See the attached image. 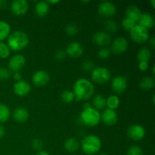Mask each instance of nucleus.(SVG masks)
<instances>
[{
  "mask_svg": "<svg viewBox=\"0 0 155 155\" xmlns=\"http://www.w3.org/2000/svg\"><path fill=\"white\" fill-rule=\"evenodd\" d=\"M73 92L77 101H87L95 94L94 84L86 78H80L73 86Z\"/></svg>",
  "mask_w": 155,
  "mask_h": 155,
  "instance_id": "1",
  "label": "nucleus"
},
{
  "mask_svg": "<svg viewBox=\"0 0 155 155\" xmlns=\"http://www.w3.org/2000/svg\"><path fill=\"white\" fill-rule=\"evenodd\" d=\"M7 39L8 46L10 50L14 51L24 50L30 43V38L28 35L21 30H16L11 33Z\"/></svg>",
  "mask_w": 155,
  "mask_h": 155,
  "instance_id": "2",
  "label": "nucleus"
},
{
  "mask_svg": "<svg viewBox=\"0 0 155 155\" xmlns=\"http://www.w3.org/2000/svg\"><path fill=\"white\" fill-rule=\"evenodd\" d=\"M102 143L98 136L95 135H89L85 136L81 141L80 147L85 154L94 155L98 154L101 150Z\"/></svg>",
  "mask_w": 155,
  "mask_h": 155,
  "instance_id": "3",
  "label": "nucleus"
},
{
  "mask_svg": "<svg viewBox=\"0 0 155 155\" xmlns=\"http://www.w3.org/2000/svg\"><path fill=\"white\" fill-rule=\"evenodd\" d=\"M80 120L87 127H96L101 122V113L92 107L85 108L81 112Z\"/></svg>",
  "mask_w": 155,
  "mask_h": 155,
  "instance_id": "4",
  "label": "nucleus"
},
{
  "mask_svg": "<svg viewBox=\"0 0 155 155\" xmlns=\"http://www.w3.org/2000/svg\"><path fill=\"white\" fill-rule=\"evenodd\" d=\"M91 78L95 83L104 85L108 83L111 78V73L104 67H97L91 72Z\"/></svg>",
  "mask_w": 155,
  "mask_h": 155,
  "instance_id": "5",
  "label": "nucleus"
},
{
  "mask_svg": "<svg viewBox=\"0 0 155 155\" xmlns=\"http://www.w3.org/2000/svg\"><path fill=\"white\" fill-rule=\"evenodd\" d=\"M130 38L134 42L138 44H143L149 40V31L139 24H136L130 31Z\"/></svg>",
  "mask_w": 155,
  "mask_h": 155,
  "instance_id": "6",
  "label": "nucleus"
},
{
  "mask_svg": "<svg viewBox=\"0 0 155 155\" xmlns=\"http://www.w3.org/2000/svg\"><path fill=\"white\" fill-rule=\"evenodd\" d=\"M26 64V58L21 54H14L8 62V70L11 72H20Z\"/></svg>",
  "mask_w": 155,
  "mask_h": 155,
  "instance_id": "7",
  "label": "nucleus"
},
{
  "mask_svg": "<svg viewBox=\"0 0 155 155\" xmlns=\"http://www.w3.org/2000/svg\"><path fill=\"white\" fill-rule=\"evenodd\" d=\"M145 133L146 132H145V128L139 124L131 125L130 127H129L127 132V136L130 139H132L133 141H136V142L142 140L145 138Z\"/></svg>",
  "mask_w": 155,
  "mask_h": 155,
  "instance_id": "8",
  "label": "nucleus"
},
{
  "mask_svg": "<svg viewBox=\"0 0 155 155\" xmlns=\"http://www.w3.org/2000/svg\"><path fill=\"white\" fill-rule=\"evenodd\" d=\"M128 83L124 76H116L111 80V89L116 95L122 94L127 90Z\"/></svg>",
  "mask_w": 155,
  "mask_h": 155,
  "instance_id": "9",
  "label": "nucleus"
},
{
  "mask_svg": "<svg viewBox=\"0 0 155 155\" xmlns=\"http://www.w3.org/2000/svg\"><path fill=\"white\" fill-rule=\"evenodd\" d=\"M128 41L124 37H117L111 42L110 50L115 54H122L127 50Z\"/></svg>",
  "mask_w": 155,
  "mask_h": 155,
  "instance_id": "10",
  "label": "nucleus"
},
{
  "mask_svg": "<svg viewBox=\"0 0 155 155\" xmlns=\"http://www.w3.org/2000/svg\"><path fill=\"white\" fill-rule=\"evenodd\" d=\"M50 80L49 74L43 70L36 71L32 77V82L36 87H43L46 86Z\"/></svg>",
  "mask_w": 155,
  "mask_h": 155,
  "instance_id": "11",
  "label": "nucleus"
},
{
  "mask_svg": "<svg viewBox=\"0 0 155 155\" xmlns=\"http://www.w3.org/2000/svg\"><path fill=\"white\" fill-rule=\"evenodd\" d=\"M98 12L104 18H111L117 12L116 6L110 2H102L98 5Z\"/></svg>",
  "mask_w": 155,
  "mask_h": 155,
  "instance_id": "12",
  "label": "nucleus"
},
{
  "mask_svg": "<svg viewBox=\"0 0 155 155\" xmlns=\"http://www.w3.org/2000/svg\"><path fill=\"white\" fill-rule=\"evenodd\" d=\"M31 91V86L28 82L24 80L15 82L13 85V92L19 97L27 96Z\"/></svg>",
  "mask_w": 155,
  "mask_h": 155,
  "instance_id": "13",
  "label": "nucleus"
},
{
  "mask_svg": "<svg viewBox=\"0 0 155 155\" xmlns=\"http://www.w3.org/2000/svg\"><path fill=\"white\" fill-rule=\"evenodd\" d=\"M101 121L106 126H114L117 123L118 115L116 110L105 108L101 114Z\"/></svg>",
  "mask_w": 155,
  "mask_h": 155,
  "instance_id": "14",
  "label": "nucleus"
},
{
  "mask_svg": "<svg viewBox=\"0 0 155 155\" xmlns=\"http://www.w3.org/2000/svg\"><path fill=\"white\" fill-rule=\"evenodd\" d=\"M29 10V3L26 0H15L11 4V11L18 16L25 15Z\"/></svg>",
  "mask_w": 155,
  "mask_h": 155,
  "instance_id": "15",
  "label": "nucleus"
},
{
  "mask_svg": "<svg viewBox=\"0 0 155 155\" xmlns=\"http://www.w3.org/2000/svg\"><path fill=\"white\" fill-rule=\"evenodd\" d=\"M92 42L98 46L103 48L111 42V36L105 31L97 32L92 36Z\"/></svg>",
  "mask_w": 155,
  "mask_h": 155,
  "instance_id": "16",
  "label": "nucleus"
},
{
  "mask_svg": "<svg viewBox=\"0 0 155 155\" xmlns=\"http://www.w3.org/2000/svg\"><path fill=\"white\" fill-rule=\"evenodd\" d=\"M84 48L81 43L79 42H72L67 46L65 52L67 56L72 58H78L83 54Z\"/></svg>",
  "mask_w": 155,
  "mask_h": 155,
  "instance_id": "17",
  "label": "nucleus"
},
{
  "mask_svg": "<svg viewBox=\"0 0 155 155\" xmlns=\"http://www.w3.org/2000/svg\"><path fill=\"white\" fill-rule=\"evenodd\" d=\"M126 18L132 20L137 24L142 17V12L139 8L136 5H130L126 9Z\"/></svg>",
  "mask_w": 155,
  "mask_h": 155,
  "instance_id": "18",
  "label": "nucleus"
},
{
  "mask_svg": "<svg viewBox=\"0 0 155 155\" xmlns=\"http://www.w3.org/2000/svg\"><path fill=\"white\" fill-rule=\"evenodd\" d=\"M12 117L16 122L23 124L29 119L30 114H29V112L27 109L22 107H19L15 109L13 114H12Z\"/></svg>",
  "mask_w": 155,
  "mask_h": 155,
  "instance_id": "19",
  "label": "nucleus"
},
{
  "mask_svg": "<svg viewBox=\"0 0 155 155\" xmlns=\"http://www.w3.org/2000/svg\"><path fill=\"white\" fill-rule=\"evenodd\" d=\"M139 25L143 27L144 28L149 30V29L153 28L155 25L154 17L148 13H142V17L139 21Z\"/></svg>",
  "mask_w": 155,
  "mask_h": 155,
  "instance_id": "20",
  "label": "nucleus"
},
{
  "mask_svg": "<svg viewBox=\"0 0 155 155\" xmlns=\"http://www.w3.org/2000/svg\"><path fill=\"white\" fill-rule=\"evenodd\" d=\"M50 5L46 1L38 2L35 5V13L39 18H44L49 12Z\"/></svg>",
  "mask_w": 155,
  "mask_h": 155,
  "instance_id": "21",
  "label": "nucleus"
},
{
  "mask_svg": "<svg viewBox=\"0 0 155 155\" xmlns=\"http://www.w3.org/2000/svg\"><path fill=\"white\" fill-rule=\"evenodd\" d=\"M92 103V107L98 111L106 108V98L102 95H96L94 96Z\"/></svg>",
  "mask_w": 155,
  "mask_h": 155,
  "instance_id": "22",
  "label": "nucleus"
},
{
  "mask_svg": "<svg viewBox=\"0 0 155 155\" xmlns=\"http://www.w3.org/2000/svg\"><path fill=\"white\" fill-rule=\"evenodd\" d=\"M80 147V143L76 138L71 137L67 139L64 142V148L70 153H74L78 151Z\"/></svg>",
  "mask_w": 155,
  "mask_h": 155,
  "instance_id": "23",
  "label": "nucleus"
},
{
  "mask_svg": "<svg viewBox=\"0 0 155 155\" xmlns=\"http://www.w3.org/2000/svg\"><path fill=\"white\" fill-rule=\"evenodd\" d=\"M11 34V26L5 21H0V42L8 39Z\"/></svg>",
  "mask_w": 155,
  "mask_h": 155,
  "instance_id": "24",
  "label": "nucleus"
},
{
  "mask_svg": "<svg viewBox=\"0 0 155 155\" xmlns=\"http://www.w3.org/2000/svg\"><path fill=\"white\" fill-rule=\"evenodd\" d=\"M154 86V79L151 77H144L139 83V87L142 90L149 91Z\"/></svg>",
  "mask_w": 155,
  "mask_h": 155,
  "instance_id": "25",
  "label": "nucleus"
},
{
  "mask_svg": "<svg viewBox=\"0 0 155 155\" xmlns=\"http://www.w3.org/2000/svg\"><path fill=\"white\" fill-rule=\"evenodd\" d=\"M120 104V100L119 96L117 95H110L106 99V107L110 110H115L117 109Z\"/></svg>",
  "mask_w": 155,
  "mask_h": 155,
  "instance_id": "26",
  "label": "nucleus"
},
{
  "mask_svg": "<svg viewBox=\"0 0 155 155\" xmlns=\"http://www.w3.org/2000/svg\"><path fill=\"white\" fill-rule=\"evenodd\" d=\"M137 60L139 62L141 61H145L148 62V61L151 59V51L147 47H143V48H141L139 50L137 53Z\"/></svg>",
  "mask_w": 155,
  "mask_h": 155,
  "instance_id": "27",
  "label": "nucleus"
},
{
  "mask_svg": "<svg viewBox=\"0 0 155 155\" xmlns=\"http://www.w3.org/2000/svg\"><path fill=\"white\" fill-rule=\"evenodd\" d=\"M11 116L9 107L4 104L0 103V124H2L8 120Z\"/></svg>",
  "mask_w": 155,
  "mask_h": 155,
  "instance_id": "28",
  "label": "nucleus"
},
{
  "mask_svg": "<svg viewBox=\"0 0 155 155\" xmlns=\"http://www.w3.org/2000/svg\"><path fill=\"white\" fill-rule=\"evenodd\" d=\"M104 30L107 33H115L118 30V24L114 20L108 19L104 22Z\"/></svg>",
  "mask_w": 155,
  "mask_h": 155,
  "instance_id": "29",
  "label": "nucleus"
},
{
  "mask_svg": "<svg viewBox=\"0 0 155 155\" xmlns=\"http://www.w3.org/2000/svg\"><path fill=\"white\" fill-rule=\"evenodd\" d=\"M61 100L62 102L64 104H70L72 103L75 100V96L73 92V91L71 90H64L61 94Z\"/></svg>",
  "mask_w": 155,
  "mask_h": 155,
  "instance_id": "30",
  "label": "nucleus"
},
{
  "mask_svg": "<svg viewBox=\"0 0 155 155\" xmlns=\"http://www.w3.org/2000/svg\"><path fill=\"white\" fill-rule=\"evenodd\" d=\"M11 50L8 46L7 43L4 42H0V58L5 59L10 56Z\"/></svg>",
  "mask_w": 155,
  "mask_h": 155,
  "instance_id": "31",
  "label": "nucleus"
},
{
  "mask_svg": "<svg viewBox=\"0 0 155 155\" xmlns=\"http://www.w3.org/2000/svg\"><path fill=\"white\" fill-rule=\"evenodd\" d=\"M64 31L66 33V34L69 36H74L78 33L79 29L77 27V26H76L75 24H70L65 27Z\"/></svg>",
  "mask_w": 155,
  "mask_h": 155,
  "instance_id": "32",
  "label": "nucleus"
},
{
  "mask_svg": "<svg viewBox=\"0 0 155 155\" xmlns=\"http://www.w3.org/2000/svg\"><path fill=\"white\" fill-rule=\"evenodd\" d=\"M122 27L124 28V30H125L126 31H129L130 32L135 26L136 25V23L134 22L132 20L129 19L127 18H124V19L122 21Z\"/></svg>",
  "mask_w": 155,
  "mask_h": 155,
  "instance_id": "33",
  "label": "nucleus"
},
{
  "mask_svg": "<svg viewBox=\"0 0 155 155\" xmlns=\"http://www.w3.org/2000/svg\"><path fill=\"white\" fill-rule=\"evenodd\" d=\"M111 54V51H110V48H107V47H103L101 48L98 51V58L102 59V60H105L107 59Z\"/></svg>",
  "mask_w": 155,
  "mask_h": 155,
  "instance_id": "34",
  "label": "nucleus"
},
{
  "mask_svg": "<svg viewBox=\"0 0 155 155\" xmlns=\"http://www.w3.org/2000/svg\"><path fill=\"white\" fill-rule=\"evenodd\" d=\"M82 69L86 72H92L95 68V64L92 60H85L82 63Z\"/></svg>",
  "mask_w": 155,
  "mask_h": 155,
  "instance_id": "35",
  "label": "nucleus"
},
{
  "mask_svg": "<svg viewBox=\"0 0 155 155\" xmlns=\"http://www.w3.org/2000/svg\"><path fill=\"white\" fill-rule=\"evenodd\" d=\"M127 155H144V153L140 147L137 145H133L129 148L127 151Z\"/></svg>",
  "mask_w": 155,
  "mask_h": 155,
  "instance_id": "36",
  "label": "nucleus"
},
{
  "mask_svg": "<svg viewBox=\"0 0 155 155\" xmlns=\"http://www.w3.org/2000/svg\"><path fill=\"white\" fill-rule=\"evenodd\" d=\"M42 146H43V144L41 139H33L31 141V147L33 150L35 151H42Z\"/></svg>",
  "mask_w": 155,
  "mask_h": 155,
  "instance_id": "37",
  "label": "nucleus"
},
{
  "mask_svg": "<svg viewBox=\"0 0 155 155\" xmlns=\"http://www.w3.org/2000/svg\"><path fill=\"white\" fill-rule=\"evenodd\" d=\"M11 76H12V73L8 69L4 68H0V80L2 81L8 80L10 78Z\"/></svg>",
  "mask_w": 155,
  "mask_h": 155,
  "instance_id": "38",
  "label": "nucleus"
},
{
  "mask_svg": "<svg viewBox=\"0 0 155 155\" xmlns=\"http://www.w3.org/2000/svg\"><path fill=\"white\" fill-rule=\"evenodd\" d=\"M67 57V54L65 51L64 50H58L54 54V58L58 61H62L64 60Z\"/></svg>",
  "mask_w": 155,
  "mask_h": 155,
  "instance_id": "39",
  "label": "nucleus"
},
{
  "mask_svg": "<svg viewBox=\"0 0 155 155\" xmlns=\"http://www.w3.org/2000/svg\"><path fill=\"white\" fill-rule=\"evenodd\" d=\"M139 69L141 71H145L148 69V62L141 61L139 62Z\"/></svg>",
  "mask_w": 155,
  "mask_h": 155,
  "instance_id": "40",
  "label": "nucleus"
},
{
  "mask_svg": "<svg viewBox=\"0 0 155 155\" xmlns=\"http://www.w3.org/2000/svg\"><path fill=\"white\" fill-rule=\"evenodd\" d=\"M22 78L23 76L21 72H15L13 74V79L15 80V82L20 81V80H22Z\"/></svg>",
  "mask_w": 155,
  "mask_h": 155,
  "instance_id": "41",
  "label": "nucleus"
},
{
  "mask_svg": "<svg viewBox=\"0 0 155 155\" xmlns=\"http://www.w3.org/2000/svg\"><path fill=\"white\" fill-rule=\"evenodd\" d=\"M5 135V129L2 124H0V139H2Z\"/></svg>",
  "mask_w": 155,
  "mask_h": 155,
  "instance_id": "42",
  "label": "nucleus"
},
{
  "mask_svg": "<svg viewBox=\"0 0 155 155\" xmlns=\"http://www.w3.org/2000/svg\"><path fill=\"white\" fill-rule=\"evenodd\" d=\"M8 2L6 0H0V9L2 10L7 8Z\"/></svg>",
  "mask_w": 155,
  "mask_h": 155,
  "instance_id": "43",
  "label": "nucleus"
},
{
  "mask_svg": "<svg viewBox=\"0 0 155 155\" xmlns=\"http://www.w3.org/2000/svg\"><path fill=\"white\" fill-rule=\"evenodd\" d=\"M149 44L150 45H151V48H155V37L154 36H153L151 38V39H149Z\"/></svg>",
  "mask_w": 155,
  "mask_h": 155,
  "instance_id": "44",
  "label": "nucleus"
},
{
  "mask_svg": "<svg viewBox=\"0 0 155 155\" xmlns=\"http://www.w3.org/2000/svg\"><path fill=\"white\" fill-rule=\"evenodd\" d=\"M36 155H50L49 154H48V152H46V151H38L37 153H36Z\"/></svg>",
  "mask_w": 155,
  "mask_h": 155,
  "instance_id": "45",
  "label": "nucleus"
},
{
  "mask_svg": "<svg viewBox=\"0 0 155 155\" xmlns=\"http://www.w3.org/2000/svg\"><path fill=\"white\" fill-rule=\"evenodd\" d=\"M47 2H48V4H57V3H59L60 2V1H58V0H56V1H47Z\"/></svg>",
  "mask_w": 155,
  "mask_h": 155,
  "instance_id": "46",
  "label": "nucleus"
},
{
  "mask_svg": "<svg viewBox=\"0 0 155 155\" xmlns=\"http://www.w3.org/2000/svg\"><path fill=\"white\" fill-rule=\"evenodd\" d=\"M151 6H152L153 8H155V1L154 0H151Z\"/></svg>",
  "mask_w": 155,
  "mask_h": 155,
  "instance_id": "47",
  "label": "nucleus"
},
{
  "mask_svg": "<svg viewBox=\"0 0 155 155\" xmlns=\"http://www.w3.org/2000/svg\"><path fill=\"white\" fill-rule=\"evenodd\" d=\"M154 70H155V66L153 67V68H152V74H153V75H154V74H155Z\"/></svg>",
  "mask_w": 155,
  "mask_h": 155,
  "instance_id": "48",
  "label": "nucleus"
},
{
  "mask_svg": "<svg viewBox=\"0 0 155 155\" xmlns=\"http://www.w3.org/2000/svg\"><path fill=\"white\" fill-rule=\"evenodd\" d=\"M96 155H108V154H104V153H102V154H96Z\"/></svg>",
  "mask_w": 155,
  "mask_h": 155,
  "instance_id": "49",
  "label": "nucleus"
}]
</instances>
